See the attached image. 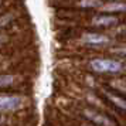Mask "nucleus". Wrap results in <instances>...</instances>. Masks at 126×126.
Returning a JSON list of instances; mask_svg holds the SVG:
<instances>
[{
    "label": "nucleus",
    "instance_id": "1a4fd4ad",
    "mask_svg": "<svg viewBox=\"0 0 126 126\" xmlns=\"http://www.w3.org/2000/svg\"><path fill=\"white\" fill-rule=\"evenodd\" d=\"M103 12H123L126 10V4L125 3H109V4H105V6L99 7Z\"/></svg>",
    "mask_w": 126,
    "mask_h": 126
},
{
    "label": "nucleus",
    "instance_id": "4468645a",
    "mask_svg": "<svg viewBox=\"0 0 126 126\" xmlns=\"http://www.w3.org/2000/svg\"><path fill=\"white\" fill-rule=\"evenodd\" d=\"M0 4H1V0H0Z\"/></svg>",
    "mask_w": 126,
    "mask_h": 126
},
{
    "label": "nucleus",
    "instance_id": "20e7f679",
    "mask_svg": "<svg viewBox=\"0 0 126 126\" xmlns=\"http://www.w3.org/2000/svg\"><path fill=\"white\" fill-rule=\"evenodd\" d=\"M81 41L86 44V46H92V47H102L106 46L110 43V38L106 37L103 34L99 33H85V34L81 35Z\"/></svg>",
    "mask_w": 126,
    "mask_h": 126
},
{
    "label": "nucleus",
    "instance_id": "39448f33",
    "mask_svg": "<svg viewBox=\"0 0 126 126\" xmlns=\"http://www.w3.org/2000/svg\"><path fill=\"white\" fill-rule=\"evenodd\" d=\"M91 23L95 27H112L119 23V18L115 16H95L92 17Z\"/></svg>",
    "mask_w": 126,
    "mask_h": 126
},
{
    "label": "nucleus",
    "instance_id": "ddd939ff",
    "mask_svg": "<svg viewBox=\"0 0 126 126\" xmlns=\"http://www.w3.org/2000/svg\"><path fill=\"white\" fill-rule=\"evenodd\" d=\"M7 40H9V38H7V35L0 34V46H1V44H4V43H6Z\"/></svg>",
    "mask_w": 126,
    "mask_h": 126
},
{
    "label": "nucleus",
    "instance_id": "6e6552de",
    "mask_svg": "<svg viewBox=\"0 0 126 126\" xmlns=\"http://www.w3.org/2000/svg\"><path fill=\"white\" fill-rule=\"evenodd\" d=\"M103 3L101 0H78L77 6L82 9H99Z\"/></svg>",
    "mask_w": 126,
    "mask_h": 126
},
{
    "label": "nucleus",
    "instance_id": "9d476101",
    "mask_svg": "<svg viewBox=\"0 0 126 126\" xmlns=\"http://www.w3.org/2000/svg\"><path fill=\"white\" fill-rule=\"evenodd\" d=\"M14 17H16V16H14L13 13H6V14L0 16V30L4 29V27H7V26L14 20Z\"/></svg>",
    "mask_w": 126,
    "mask_h": 126
},
{
    "label": "nucleus",
    "instance_id": "423d86ee",
    "mask_svg": "<svg viewBox=\"0 0 126 126\" xmlns=\"http://www.w3.org/2000/svg\"><path fill=\"white\" fill-rule=\"evenodd\" d=\"M105 95H106V98H108L110 102L113 103V105H116L119 109H122V110H126V99H123L122 96H119L116 92L113 91H105Z\"/></svg>",
    "mask_w": 126,
    "mask_h": 126
},
{
    "label": "nucleus",
    "instance_id": "f03ea898",
    "mask_svg": "<svg viewBox=\"0 0 126 126\" xmlns=\"http://www.w3.org/2000/svg\"><path fill=\"white\" fill-rule=\"evenodd\" d=\"M26 98L21 95H9L1 94L0 95V112H14L23 108Z\"/></svg>",
    "mask_w": 126,
    "mask_h": 126
},
{
    "label": "nucleus",
    "instance_id": "f257e3e1",
    "mask_svg": "<svg viewBox=\"0 0 126 126\" xmlns=\"http://www.w3.org/2000/svg\"><path fill=\"white\" fill-rule=\"evenodd\" d=\"M88 65L91 71L98 74H118L123 68V65L119 61L110 60V58H94L89 61Z\"/></svg>",
    "mask_w": 126,
    "mask_h": 126
},
{
    "label": "nucleus",
    "instance_id": "f8f14e48",
    "mask_svg": "<svg viewBox=\"0 0 126 126\" xmlns=\"http://www.w3.org/2000/svg\"><path fill=\"white\" fill-rule=\"evenodd\" d=\"M115 54H118V55H122V57H126V47H123V48H116L115 50Z\"/></svg>",
    "mask_w": 126,
    "mask_h": 126
},
{
    "label": "nucleus",
    "instance_id": "7ed1b4c3",
    "mask_svg": "<svg viewBox=\"0 0 126 126\" xmlns=\"http://www.w3.org/2000/svg\"><path fill=\"white\" fill-rule=\"evenodd\" d=\"M82 115H84V118H86L89 122L95 123L96 126H116V123L109 116H106L105 113L99 112L96 109L85 108L82 109Z\"/></svg>",
    "mask_w": 126,
    "mask_h": 126
},
{
    "label": "nucleus",
    "instance_id": "0eeeda50",
    "mask_svg": "<svg viewBox=\"0 0 126 126\" xmlns=\"http://www.w3.org/2000/svg\"><path fill=\"white\" fill-rule=\"evenodd\" d=\"M16 81H17V75H14V74H0V89L14 85Z\"/></svg>",
    "mask_w": 126,
    "mask_h": 126
},
{
    "label": "nucleus",
    "instance_id": "9b49d317",
    "mask_svg": "<svg viewBox=\"0 0 126 126\" xmlns=\"http://www.w3.org/2000/svg\"><path fill=\"white\" fill-rule=\"evenodd\" d=\"M123 84H125V81L118 79V81H115L113 86L118 89V91H122V92H125V94H126V85H123Z\"/></svg>",
    "mask_w": 126,
    "mask_h": 126
}]
</instances>
